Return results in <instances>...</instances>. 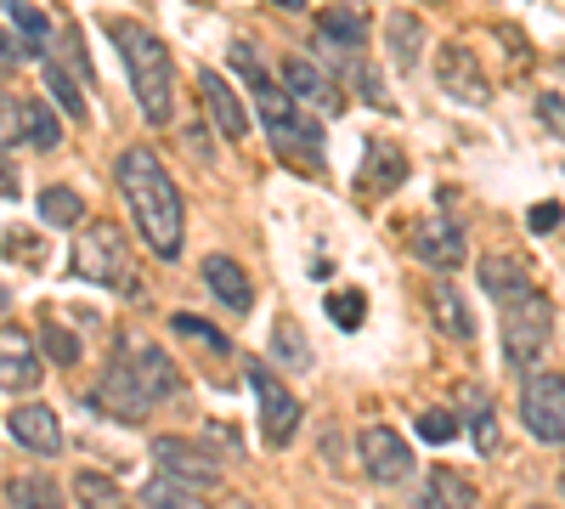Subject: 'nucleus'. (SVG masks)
Listing matches in <instances>:
<instances>
[{"mask_svg": "<svg viewBox=\"0 0 565 509\" xmlns=\"http://www.w3.org/2000/svg\"><path fill=\"white\" fill-rule=\"evenodd\" d=\"M114 181H119V199L130 204L136 215V233L159 261H181V233H186V210H181V193L170 170L159 165L153 148H125L119 165H114Z\"/></svg>", "mask_w": 565, "mask_h": 509, "instance_id": "obj_1", "label": "nucleus"}, {"mask_svg": "<svg viewBox=\"0 0 565 509\" xmlns=\"http://www.w3.org/2000/svg\"><path fill=\"white\" fill-rule=\"evenodd\" d=\"M108 34H114L119 57H125V74H130L141 119H148L153 130H164L170 114H175V63H170V45L153 29H141V23H114Z\"/></svg>", "mask_w": 565, "mask_h": 509, "instance_id": "obj_2", "label": "nucleus"}, {"mask_svg": "<svg viewBox=\"0 0 565 509\" xmlns=\"http://www.w3.org/2000/svg\"><path fill=\"white\" fill-rule=\"evenodd\" d=\"M74 272L90 277L103 289H119V295H141V277H130V244L114 221H90L79 244H74Z\"/></svg>", "mask_w": 565, "mask_h": 509, "instance_id": "obj_3", "label": "nucleus"}, {"mask_svg": "<svg viewBox=\"0 0 565 509\" xmlns=\"http://www.w3.org/2000/svg\"><path fill=\"white\" fill-rule=\"evenodd\" d=\"M548 329H554V306H548L543 289H526L521 300H509L503 306V357H509V368L532 374V368L543 362Z\"/></svg>", "mask_w": 565, "mask_h": 509, "instance_id": "obj_4", "label": "nucleus"}, {"mask_svg": "<svg viewBox=\"0 0 565 509\" xmlns=\"http://www.w3.org/2000/svg\"><path fill=\"white\" fill-rule=\"evenodd\" d=\"M85 407H97V413H108V420H136V413H148V407H153L148 385L136 380V362H130L125 340H114V357H108V368H103V380H97V391L85 396Z\"/></svg>", "mask_w": 565, "mask_h": 509, "instance_id": "obj_5", "label": "nucleus"}, {"mask_svg": "<svg viewBox=\"0 0 565 509\" xmlns=\"http://www.w3.org/2000/svg\"><path fill=\"white\" fill-rule=\"evenodd\" d=\"M244 380H249V391L260 402V436H266V447H289L295 431H300V420H306V407L277 385V374H271L266 362H244Z\"/></svg>", "mask_w": 565, "mask_h": 509, "instance_id": "obj_6", "label": "nucleus"}, {"mask_svg": "<svg viewBox=\"0 0 565 509\" xmlns=\"http://www.w3.org/2000/svg\"><path fill=\"white\" fill-rule=\"evenodd\" d=\"M521 425L543 447H565V374H532L521 391Z\"/></svg>", "mask_w": 565, "mask_h": 509, "instance_id": "obj_7", "label": "nucleus"}, {"mask_svg": "<svg viewBox=\"0 0 565 509\" xmlns=\"http://www.w3.org/2000/svg\"><path fill=\"white\" fill-rule=\"evenodd\" d=\"M356 453H362V476L367 481H380V487H396V481H407L418 465H413V447L391 431V425H367L362 436H356Z\"/></svg>", "mask_w": 565, "mask_h": 509, "instance_id": "obj_8", "label": "nucleus"}, {"mask_svg": "<svg viewBox=\"0 0 565 509\" xmlns=\"http://www.w3.org/2000/svg\"><path fill=\"white\" fill-rule=\"evenodd\" d=\"M407 250H413V261L436 266V272H458V266H463V255H469L463 226H458L452 215H424V221H413Z\"/></svg>", "mask_w": 565, "mask_h": 509, "instance_id": "obj_9", "label": "nucleus"}, {"mask_svg": "<svg viewBox=\"0 0 565 509\" xmlns=\"http://www.w3.org/2000/svg\"><path fill=\"white\" fill-rule=\"evenodd\" d=\"M153 465H159L164 476L186 481V487H199V492L221 481V458H215L210 447H199V442H181V436H159V442H153Z\"/></svg>", "mask_w": 565, "mask_h": 509, "instance_id": "obj_10", "label": "nucleus"}, {"mask_svg": "<svg viewBox=\"0 0 565 509\" xmlns=\"http://www.w3.org/2000/svg\"><path fill=\"white\" fill-rule=\"evenodd\" d=\"M436 79H441V91H447L452 103H469V108H487L492 103V79L476 63V52H463V45H441Z\"/></svg>", "mask_w": 565, "mask_h": 509, "instance_id": "obj_11", "label": "nucleus"}, {"mask_svg": "<svg viewBox=\"0 0 565 509\" xmlns=\"http://www.w3.org/2000/svg\"><path fill=\"white\" fill-rule=\"evenodd\" d=\"M282 85H289V97L311 114H340L345 108V91L334 85V74L311 57H282Z\"/></svg>", "mask_w": 565, "mask_h": 509, "instance_id": "obj_12", "label": "nucleus"}, {"mask_svg": "<svg viewBox=\"0 0 565 509\" xmlns=\"http://www.w3.org/2000/svg\"><path fill=\"white\" fill-rule=\"evenodd\" d=\"M40 385V346L18 322H0V391H34Z\"/></svg>", "mask_w": 565, "mask_h": 509, "instance_id": "obj_13", "label": "nucleus"}, {"mask_svg": "<svg viewBox=\"0 0 565 509\" xmlns=\"http://www.w3.org/2000/svg\"><path fill=\"white\" fill-rule=\"evenodd\" d=\"M7 436H12L18 447L40 453V458H57V453H63V425H57V413L45 407V402L12 407V413H7Z\"/></svg>", "mask_w": 565, "mask_h": 509, "instance_id": "obj_14", "label": "nucleus"}, {"mask_svg": "<svg viewBox=\"0 0 565 509\" xmlns=\"http://www.w3.org/2000/svg\"><path fill=\"white\" fill-rule=\"evenodd\" d=\"M199 97H204V108H210V125L226 136V142H244V136H249V114H244V103H238V91H232L215 68L199 74Z\"/></svg>", "mask_w": 565, "mask_h": 509, "instance_id": "obj_15", "label": "nucleus"}, {"mask_svg": "<svg viewBox=\"0 0 565 509\" xmlns=\"http://www.w3.org/2000/svg\"><path fill=\"white\" fill-rule=\"evenodd\" d=\"M204 289L232 311V317H244L255 306V284H249V272L232 261V255H204Z\"/></svg>", "mask_w": 565, "mask_h": 509, "instance_id": "obj_16", "label": "nucleus"}, {"mask_svg": "<svg viewBox=\"0 0 565 509\" xmlns=\"http://www.w3.org/2000/svg\"><path fill=\"white\" fill-rule=\"evenodd\" d=\"M266 136H271V148H277V153H289V159H300V165H317V170H322V130H317L311 108H295L289 119L266 125Z\"/></svg>", "mask_w": 565, "mask_h": 509, "instance_id": "obj_17", "label": "nucleus"}, {"mask_svg": "<svg viewBox=\"0 0 565 509\" xmlns=\"http://www.w3.org/2000/svg\"><path fill=\"white\" fill-rule=\"evenodd\" d=\"M424 300H430V317L447 340H458V346L476 340V311H469V300L452 289V277H436V284L424 289Z\"/></svg>", "mask_w": 565, "mask_h": 509, "instance_id": "obj_18", "label": "nucleus"}, {"mask_svg": "<svg viewBox=\"0 0 565 509\" xmlns=\"http://www.w3.org/2000/svg\"><path fill=\"white\" fill-rule=\"evenodd\" d=\"M125 340V351H130V362H136V380L148 385V396L153 402H170L175 391H181V374H175V362L159 351V346H148V340H136V335H119Z\"/></svg>", "mask_w": 565, "mask_h": 509, "instance_id": "obj_19", "label": "nucleus"}, {"mask_svg": "<svg viewBox=\"0 0 565 509\" xmlns=\"http://www.w3.org/2000/svg\"><path fill=\"white\" fill-rule=\"evenodd\" d=\"M481 289H487L498 306H509V300H521L526 289H537V277H532L526 261H514V255H487V261H481Z\"/></svg>", "mask_w": 565, "mask_h": 509, "instance_id": "obj_20", "label": "nucleus"}, {"mask_svg": "<svg viewBox=\"0 0 565 509\" xmlns=\"http://www.w3.org/2000/svg\"><path fill=\"white\" fill-rule=\"evenodd\" d=\"M407 181V153H396V148H367V165H362V176H356V193H373V199H385V193H396Z\"/></svg>", "mask_w": 565, "mask_h": 509, "instance_id": "obj_21", "label": "nucleus"}, {"mask_svg": "<svg viewBox=\"0 0 565 509\" xmlns=\"http://www.w3.org/2000/svg\"><path fill=\"white\" fill-rule=\"evenodd\" d=\"M418 509H476V487L458 470H430L418 487Z\"/></svg>", "mask_w": 565, "mask_h": 509, "instance_id": "obj_22", "label": "nucleus"}, {"mask_svg": "<svg viewBox=\"0 0 565 509\" xmlns=\"http://www.w3.org/2000/svg\"><path fill=\"white\" fill-rule=\"evenodd\" d=\"M317 40L340 45V52H367V18L351 12V7H328L317 18Z\"/></svg>", "mask_w": 565, "mask_h": 509, "instance_id": "obj_23", "label": "nucleus"}, {"mask_svg": "<svg viewBox=\"0 0 565 509\" xmlns=\"http://www.w3.org/2000/svg\"><path fill=\"white\" fill-rule=\"evenodd\" d=\"M141 503H148V509H210V503L199 498V487H186V481H175V476H164V470L141 487Z\"/></svg>", "mask_w": 565, "mask_h": 509, "instance_id": "obj_24", "label": "nucleus"}, {"mask_svg": "<svg viewBox=\"0 0 565 509\" xmlns=\"http://www.w3.org/2000/svg\"><path fill=\"white\" fill-rule=\"evenodd\" d=\"M23 136H29L40 153H57V148H63V119L45 108V97L23 103Z\"/></svg>", "mask_w": 565, "mask_h": 509, "instance_id": "obj_25", "label": "nucleus"}, {"mask_svg": "<svg viewBox=\"0 0 565 509\" xmlns=\"http://www.w3.org/2000/svg\"><path fill=\"white\" fill-rule=\"evenodd\" d=\"M7 498H12L18 509H63V487H57L52 476H12Z\"/></svg>", "mask_w": 565, "mask_h": 509, "instance_id": "obj_26", "label": "nucleus"}, {"mask_svg": "<svg viewBox=\"0 0 565 509\" xmlns=\"http://www.w3.org/2000/svg\"><path fill=\"white\" fill-rule=\"evenodd\" d=\"M45 97H52L68 119H85V114H90V103H85V91L74 85V74H68V68H57L52 57H45Z\"/></svg>", "mask_w": 565, "mask_h": 509, "instance_id": "obj_27", "label": "nucleus"}, {"mask_svg": "<svg viewBox=\"0 0 565 509\" xmlns=\"http://www.w3.org/2000/svg\"><path fill=\"white\" fill-rule=\"evenodd\" d=\"M74 498L85 503V509H136L108 476H97V470H79L74 476Z\"/></svg>", "mask_w": 565, "mask_h": 509, "instance_id": "obj_28", "label": "nucleus"}, {"mask_svg": "<svg viewBox=\"0 0 565 509\" xmlns=\"http://www.w3.org/2000/svg\"><path fill=\"white\" fill-rule=\"evenodd\" d=\"M34 204H40V221L45 226H79L85 221V204H79L74 188H45Z\"/></svg>", "mask_w": 565, "mask_h": 509, "instance_id": "obj_29", "label": "nucleus"}, {"mask_svg": "<svg viewBox=\"0 0 565 509\" xmlns=\"http://www.w3.org/2000/svg\"><path fill=\"white\" fill-rule=\"evenodd\" d=\"M170 335H186L193 346H204V351H215V357L232 351V340L215 329V322H210V317H193V311H175V317H170Z\"/></svg>", "mask_w": 565, "mask_h": 509, "instance_id": "obj_30", "label": "nucleus"}, {"mask_svg": "<svg viewBox=\"0 0 565 509\" xmlns=\"http://www.w3.org/2000/svg\"><path fill=\"white\" fill-rule=\"evenodd\" d=\"M12 23H18V34H23V45L34 57H45V40H52V18H45L40 7H29V0H12Z\"/></svg>", "mask_w": 565, "mask_h": 509, "instance_id": "obj_31", "label": "nucleus"}, {"mask_svg": "<svg viewBox=\"0 0 565 509\" xmlns=\"http://www.w3.org/2000/svg\"><path fill=\"white\" fill-rule=\"evenodd\" d=\"M271 357H277V362H289V368H311V346H306V335L295 329L289 317L271 322Z\"/></svg>", "mask_w": 565, "mask_h": 509, "instance_id": "obj_32", "label": "nucleus"}, {"mask_svg": "<svg viewBox=\"0 0 565 509\" xmlns=\"http://www.w3.org/2000/svg\"><path fill=\"white\" fill-rule=\"evenodd\" d=\"M385 34H391V52H396V63H413L418 57V45H424V29H418V18H391L385 23Z\"/></svg>", "mask_w": 565, "mask_h": 509, "instance_id": "obj_33", "label": "nucleus"}, {"mask_svg": "<svg viewBox=\"0 0 565 509\" xmlns=\"http://www.w3.org/2000/svg\"><path fill=\"white\" fill-rule=\"evenodd\" d=\"M328 317H334L340 329H362V317H367L362 289H334V295H328Z\"/></svg>", "mask_w": 565, "mask_h": 509, "instance_id": "obj_34", "label": "nucleus"}, {"mask_svg": "<svg viewBox=\"0 0 565 509\" xmlns=\"http://www.w3.org/2000/svg\"><path fill=\"white\" fill-rule=\"evenodd\" d=\"M40 346H45V357L63 362V368H74V362H79V340L63 329V322H45V329H40Z\"/></svg>", "mask_w": 565, "mask_h": 509, "instance_id": "obj_35", "label": "nucleus"}, {"mask_svg": "<svg viewBox=\"0 0 565 509\" xmlns=\"http://www.w3.org/2000/svg\"><path fill=\"white\" fill-rule=\"evenodd\" d=\"M469 402H476V420H469V436H476V447H481V453H498V420H492V407H487V396L476 391V396H469Z\"/></svg>", "mask_w": 565, "mask_h": 509, "instance_id": "obj_36", "label": "nucleus"}, {"mask_svg": "<svg viewBox=\"0 0 565 509\" xmlns=\"http://www.w3.org/2000/svg\"><path fill=\"white\" fill-rule=\"evenodd\" d=\"M418 436L424 442H452L458 436V420H452L447 407H430V413H418Z\"/></svg>", "mask_w": 565, "mask_h": 509, "instance_id": "obj_37", "label": "nucleus"}, {"mask_svg": "<svg viewBox=\"0 0 565 509\" xmlns=\"http://www.w3.org/2000/svg\"><path fill=\"white\" fill-rule=\"evenodd\" d=\"M23 136V103H12L7 91H0V148H12Z\"/></svg>", "mask_w": 565, "mask_h": 509, "instance_id": "obj_38", "label": "nucleus"}, {"mask_svg": "<svg viewBox=\"0 0 565 509\" xmlns=\"http://www.w3.org/2000/svg\"><path fill=\"white\" fill-rule=\"evenodd\" d=\"M559 215H565L559 204H537V210H526V226L543 238V233H554V226H559Z\"/></svg>", "mask_w": 565, "mask_h": 509, "instance_id": "obj_39", "label": "nucleus"}, {"mask_svg": "<svg viewBox=\"0 0 565 509\" xmlns=\"http://www.w3.org/2000/svg\"><path fill=\"white\" fill-rule=\"evenodd\" d=\"M537 114H543V119H548V125L565 136V97H554V91H548V97L537 103Z\"/></svg>", "mask_w": 565, "mask_h": 509, "instance_id": "obj_40", "label": "nucleus"}, {"mask_svg": "<svg viewBox=\"0 0 565 509\" xmlns=\"http://www.w3.org/2000/svg\"><path fill=\"white\" fill-rule=\"evenodd\" d=\"M23 63V45L7 34V29H0V74H7V68H18Z\"/></svg>", "mask_w": 565, "mask_h": 509, "instance_id": "obj_41", "label": "nucleus"}, {"mask_svg": "<svg viewBox=\"0 0 565 509\" xmlns=\"http://www.w3.org/2000/svg\"><path fill=\"white\" fill-rule=\"evenodd\" d=\"M63 52H68V63H74L79 74H90V63L79 57V34H63Z\"/></svg>", "mask_w": 565, "mask_h": 509, "instance_id": "obj_42", "label": "nucleus"}, {"mask_svg": "<svg viewBox=\"0 0 565 509\" xmlns=\"http://www.w3.org/2000/svg\"><path fill=\"white\" fill-rule=\"evenodd\" d=\"M12 193H18V170L0 165V199H12Z\"/></svg>", "mask_w": 565, "mask_h": 509, "instance_id": "obj_43", "label": "nucleus"}, {"mask_svg": "<svg viewBox=\"0 0 565 509\" xmlns=\"http://www.w3.org/2000/svg\"><path fill=\"white\" fill-rule=\"evenodd\" d=\"M277 7H289V12H300V7H306V0H277Z\"/></svg>", "mask_w": 565, "mask_h": 509, "instance_id": "obj_44", "label": "nucleus"}, {"mask_svg": "<svg viewBox=\"0 0 565 509\" xmlns=\"http://www.w3.org/2000/svg\"><path fill=\"white\" fill-rule=\"evenodd\" d=\"M0 306H7V289H0Z\"/></svg>", "mask_w": 565, "mask_h": 509, "instance_id": "obj_45", "label": "nucleus"}, {"mask_svg": "<svg viewBox=\"0 0 565 509\" xmlns=\"http://www.w3.org/2000/svg\"><path fill=\"white\" fill-rule=\"evenodd\" d=\"M0 7H12V0H0Z\"/></svg>", "mask_w": 565, "mask_h": 509, "instance_id": "obj_46", "label": "nucleus"}, {"mask_svg": "<svg viewBox=\"0 0 565 509\" xmlns=\"http://www.w3.org/2000/svg\"><path fill=\"white\" fill-rule=\"evenodd\" d=\"M424 7H436V0H424Z\"/></svg>", "mask_w": 565, "mask_h": 509, "instance_id": "obj_47", "label": "nucleus"}]
</instances>
